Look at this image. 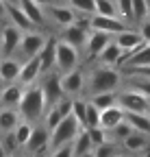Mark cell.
<instances>
[{
	"mask_svg": "<svg viewBox=\"0 0 150 157\" xmlns=\"http://www.w3.org/2000/svg\"><path fill=\"white\" fill-rule=\"evenodd\" d=\"M150 135H144V133H137V131H133L126 140L122 142V146L128 151V153H141L148 144H150V140H148Z\"/></svg>",
	"mask_w": 150,
	"mask_h": 157,
	"instance_id": "cell-27",
	"label": "cell"
},
{
	"mask_svg": "<svg viewBox=\"0 0 150 157\" xmlns=\"http://www.w3.org/2000/svg\"><path fill=\"white\" fill-rule=\"evenodd\" d=\"M72 151H74V157H79V155H85L89 151H93V144L89 140V135H87V129H81L79 135L74 137V142H72Z\"/></svg>",
	"mask_w": 150,
	"mask_h": 157,
	"instance_id": "cell-29",
	"label": "cell"
},
{
	"mask_svg": "<svg viewBox=\"0 0 150 157\" xmlns=\"http://www.w3.org/2000/svg\"><path fill=\"white\" fill-rule=\"evenodd\" d=\"M39 76H42V70H39V59H37V57H31V59H26V61H22L20 76H17V85H20V87L35 85Z\"/></svg>",
	"mask_w": 150,
	"mask_h": 157,
	"instance_id": "cell-15",
	"label": "cell"
},
{
	"mask_svg": "<svg viewBox=\"0 0 150 157\" xmlns=\"http://www.w3.org/2000/svg\"><path fill=\"white\" fill-rule=\"evenodd\" d=\"M54 48H57V37L48 35L44 48L39 50V55H37V59H39V70H42V74L54 70Z\"/></svg>",
	"mask_w": 150,
	"mask_h": 157,
	"instance_id": "cell-18",
	"label": "cell"
},
{
	"mask_svg": "<svg viewBox=\"0 0 150 157\" xmlns=\"http://www.w3.org/2000/svg\"><path fill=\"white\" fill-rule=\"evenodd\" d=\"M120 122H124V109L120 105H113V107L100 111V127L102 129L111 131V129H115Z\"/></svg>",
	"mask_w": 150,
	"mask_h": 157,
	"instance_id": "cell-23",
	"label": "cell"
},
{
	"mask_svg": "<svg viewBox=\"0 0 150 157\" xmlns=\"http://www.w3.org/2000/svg\"><path fill=\"white\" fill-rule=\"evenodd\" d=\"M118 15L128 24V20H133V0H115Z\"/></svg>",
	"mask_w": 150,
	"mask_h": 157,
	"instance_id": "cell-38",
	"label": "cell"
},
{
	"mask_svg": "<svg viewBox=\"0 0 150 157\" xmlns=\"http://www.w3.org/2000/svg\"><path fill=\"white\" fill-rule=\"evenodd\" d=\"M20 9L24 11V15L28 17V22L37 29V26H44L46 24V13H44V7L33 2V0H20Z\"/></svg>",
	"mask_w": 150,
	"mask_h": 157,
	"instance_id": "cell-19",
	"label": "cell"
},
{
	"mask_svg": "<svg viewBox=\"0 0 150 157\" xmlns=\"http://www.w3.org/2000/svg\"><path fill=\"white\" fill-rule=\"evenodd\" d=\"M7 20H9V24H13L15 29H20L22 33L26 31H33L35 26L28 22V17L24 15V11L20 9V5H7V11H5Z\"/></svg>",
	"mask_w": 150,
	"mask_h": 157,
	"instance_id": "cell-20",
	"label": "cell"
},
{
	"mask_svg": "<svg viewBox=\"0 0 150 157\" xmlns=\"http://www.w3.org/2000/svg\"><path fill=\"white\" fill-rule=\"evenodd\" d=\"M124 120L130 124L133 131L144 133V135H150V118H148V113H130V111H124Z\"/></svg>",
	"mask_w": 150,
	"mask_h": 157,
	"instance_id": "cell-25",
	"label": "cell"
},
{
	"mask_svg": "<svg viewBox=\"0 0 150 157\" xmlns=\"http://www.w3.org/2000/svg\"><path fill=\"white\" fill-rule=\"evenodd\" d=\"M79 157H93V151H89V153H85V155H79Z\"/></svg>",
	"mask_w": 150,
	"mask_h": 157,
	"instance_id": "cell-50",
	"label": "cell"
},
{
	"mask_svg": "<svg viewBox=\"0 0 150 157\" xmlns=\"http://www.w3.org/2000/svg\"><path fill=\"white\" fill-rule=\"evenodd\" d=\"M44 13H46V20H50V22L54 26H59V29H65V26L74 24V22H76V17H79L68 5H59V2L44 7Z\"/></svg>",
	"mask_w": 150,
	"mask_h": 157,
	"instance_id": "cell-10",
	"label": "cell"
},
{
	"mask_svg": "<svg viewBox=\"0 0 150 157\" xmlns=\"http://www.w3.org/2000/svg\"><path fill=\"white\" fill-rule=\"evenodd\" d=\"M133 90L141 92L148 101H150V76H137L135 81H133Z\"/></svg>",
	"mask_w": 150,
	"mask_h": 157,
	"instance_id": "cell-41",
	"label": "cell"
},
{
	"mask_svg": "<svg viewBox=\"0 0 150 157\" xmlns=\"http://www.w3.org/2000/svg\"><path fill=\"white\" fill-rule=\"evenodd\" d=\"M93 5H96V15H107V17H115L118 15L115 0H93Z\"/></svg>",
	"mask_w": 150,
	"mask_h": 157,
	"instance_id": "cell-34",
	"label": "cell"
},
{
	"mask_svg": "<svg viewBox=\"0 0 150 157\" xmlns=\"http://www.w3.org/2000/svg\"><path fill=\"white\" fill-rule=\"evenodd\" d=\"M83 127L74 120L72 116L63 118V120L54 127L50 131V140H48V151H54V148H59V146H65V144H72L74 142V137L79 135Z\"/></svg>",
	"mask_w": 150,
	"mask_h": 157,
	"instance_id": "cell-3",
	"label": "cell"
},
{
	"mask_svg": "<svg viewBox=\"0 0 150 157\" xmlns=\"http://www.w3.org/2000/svg\"><path fill=\"white\" fill-rule=\"evenodd\" d=\"M31 131H33V124L20 118V122H17V127L13 129L15 142H17V146H20V148H24V144L28 142V137H31Z\"/></svg>",
	"mask_w": 150,
	"mask_h": 157,
	"instance_id": "cell-30",
	"label": "cell"
},
{
	"mask_svg": "<svg viewBox=\"0 0 150 157\" xmlns=\"http://www.w3.org/2000/svg\"><path fill=\"white\" fill-rule=\"evenodd\" d=\"M85 113H87V98H72V118L76 120L81 127L85 124Z\"/></svg>",
	"mask_w": 150,
	"mask_h": 157,
	"instance_id": "cell-32",
	"label": "cell"
},
{
	"mask_svg": "<svg viewBox=\"0 0 150 157\" xmlns=\"http://www.w3.org/2000/svg\"><path fill=\"white\" fill-rule=\"evenodd\" d=\"M22 94H24V87H20L17 83H9L5 85V90L0 92V107H13L17 109L22 101Z\"/></svg>",
	"mask_w": 150,
	"mask_h": 157,
	"instance_id": "cell-22",
	"label": "cell"
},
{
	"mask_svg": "<svg viewBox=\"0 0 150 157\" xmlns=\"http://www.w3.org/2000/svg\"><path fill=\"white\" fill-rule=\"evenodd\" d=\"M113 42L122 48V50H137L141 48L146 42L141 39V35L135 31V29H124L122 33H115L113 35Z\"/></svg>",
	"mask_w": 150,
	"mask_h": 157,
	"instance_id": "cell-17",
	"label": "cell"
},
{
	"mask_svg": "<svg viewBox=\"0 0 150 157\" xmlns=\"http://www.w3.org/2000/svg\"><path fill=\"white\" fill-rule=\"evenodd\" d=\"M9 157H28V155H26V153H24V151L20 148V151H15V153H11Z\"/></svg>",
	"mask_w": 150,
	"mask_h": 157,
	"instance_id": "cell-45",
	"label": "cell"
},
{
	"mask_svg": "<svg viewBox=\"0 0 150 157\" xmlns=\"http://www.w3.org/2000/svg\"><path fill=\"white\" fill-rule=\"evenodd\" d=\"M148 9H150V0H133V20L144 22L148 17Z\"/></svg>",
	"mask_w": 150,
	"mask_h": 157,
	"instance_id": "cell-37",
	"label": "cell"
},
{
	"mask_svg": "<svg viewBox=\"0 0 150 157\" xmlns=\"http://www.w3.org/2000/svg\"><path fill=\"white\" fill-rule=\"evenodd\" d=\"M46 37H48V35H44V33H39V31H35V29L22 33L20 46H17V50H15V55L20 57V61H26V59L39 55V50H42L44 44H46Z\"/></svg>",
	"mask_w": 150,
	"mask_h": 157,
	"instance_id": "cell-5",
	"label": "cell"
},
{
	"mask_svg": "<svg viewBox=\"0 0 150 157\" xmlns=\"http://www.w3.org/2000/svg\"><path fill=\"white\" fill-rule=\"evenodd\" d=\"M148 20H150V9H148Z\"/></svg>",
	"mask_w": 150,
	"mask_h": 157,
	"instance_id": "cell-52",
	"label": "cell"
},
{
	"mask_svg": "<svg viewBox=\"0 0 150 157\" xmlns=\"http://www.w3.org/2000/svg\"><path fill=\"white\" fill-rule=\"evenodd\" d=\"M81 63V50H76L74 46L57 39V48H54V70L59 74L70 72L74 68H79Z\"/></svg>",
	"mask_w": 150,
	"mask_h": 157,
	"instance_id": "cell-4",
	"label": "cell"
},
{
	"mask_svg": "<svg viewBox=\"0 0 150 157\" xmlns=\"http://www.w3.org/2000/svg\"><path fill=\"white\" fill-rule=\"evenodd\" d=\"M122 85V72L118 68L109 66H96L89 72H85V94H102V92H118Z\"/></svg>",
	"mask_w": 150,
	"mask_h": 157,
	"instance_id": "cell-1",
	"label": "cell"
},
{
	"mask_svg": "<svg viewBox=\"0 0 150 157\" xmlns=\"http://www.w3.org/2000/svg\"><path fill=\"white\" fill-rule=\"evenodd\" d=\"M5 11H7V5L2 2V0H0V20H2V17H5Z\"/></svg>",
	"mask_w": 150,
	"mask_h": 157,
	"instance_id": "cell-46",
	"label": "cell"
},
{
	"mask_svg": "<svg viewBox=\"0 0 150 157\" xmlns=\"http://www.w3.org/2000/svg\"><path fill=\"white\" fill-rule=\"evenodd\" d=\"M148 118H150V111H148Z\"/></svg>",
	"mask_w": 150,
	"mask_h": 157,
	"instance_id": "cell-53",
	"label": "cell"
},
{
	"mask_svg": "<svg viewBox=\"0 0 150 157\" xmlns=\"http://www.w3.org/2000/svg\"><path fill=\"white\" fill-rule=\"evenodd\" d=\"M68 7L74 11V13H81V15H93L96 13V5L93 0H68Z\"/></svg>",
	"mask_w": 150,
	"mask_h": 157,
	"instance_id": "cell-31",
	"label": "cell"
},
{
	"mask_svg": "<svg viewBox=\"0 0 150 157\" xmlns=\"http://www.w3.org/2000/svg\"><path fill=\"white\" fill-rule=\"evenodd\" d=\"M0 142H2V148H5V153H7V157H9L11 153H15V151H20V146H17V142H15L13 131L7 133V135H0Z\"/></svg>",
	"mask_w": 150,
	"mask_h": 157,
	"instance_id": "cell-40",
	"label": "cell"
},
{
	"mask_svg": "<svg viewBox=\"0 0 150 157\" xmlns=\"http://www.w3.org/2000/svg\"><path fill=\"white\" fill-rule=\"evenodd\" d=\"M20 68H22V61L17 57H0V78H2L7 85L17 83Z\"/></svg>",
	"mask_w": 150,
	"mask_h": 157,
	"instance_id": "cell-16",
	"label": "cell"
},
{
	"mask_svg": "<svg viewBox=\"0 0 150 157\" xmlns=\"http://www.w3.org/2000/svg\"><path fill=\"white\" fill-rule=\"evenodd\" d=\"M120 57H122V48L111 39V42L102 48V52L96 57L100 66H109V68H120Z\"/></svg>",
	"mask_w": 150,
	"mask_h": 157,
	"instance_id": "cell-21",
	"label": "cell"
},
{
	"mask_svg": "<svg viewBox=\"0 0 150 157\" xmlns=\"http://www.w3.org/2000/svg\"><path fill=\"white\" fill-rule=\"evenodd\" d=\"M93 127H100V109H96V107L87 101V113H85L83 129H93Z\"/></svg>",
	"mask_w": 150,
	"mask_h": 157,
	"instance_id": "cell-36",
	"label": "cell"
},
{
	"mask_svg": "<svg viewBox=\"0 0 150 157\" xmlns=\"http://www.w3.org/2000/svg\"><path fill=\"white\" fill-rule=\"evenodd\" d=\"M115 155H118V146L113 142H104L93 148V157H115Z\"/></svg>",
	"mask_w": 150,
	"mask_h": 157,
	"instance_id": "cell-39",
	"label": "cell"
},
{
	"mask_svg": "<svg viewBox=\"0 0 150 157\" xmlns=\"http://www.w3.org/2000/svg\"><path fill=\"white\" fill-rule=\"evenodd\" d=\"M0 157H7V153H5V148H2V142H0Z\"/></svg>",
	"mask_w": 150,
	"mask_h": 157,
	"instance_id": "cell-49",
	"label": "cell"
},
{
	"mask_svg": "<svg viewBox=\"0 0 150 157\" xmlns=\"http://www.w3.org/2000/svg\"><path fill=\"white\" fill-rule=\"evenodd\" d=\"M48 140H50V131L44 127V122H37V124H33L31 137H28V142L24 144L22 151H24L26 155L46 153V151H48Z\"/></svg>",
	"mask_w": 150,
	"mask_h": 157,
	"instance_id": "cell-11",
	"label": "cell"
},
{
	"mask_svg": "<svg viewBox=\"0 0 150 157\" xmlns=\"http://www.w3.org/2000/svg\"><path fill=\"white\" fill-rule=\"evenodd\" d=\"M87 135H89V140L93 144V148L104 144V142H111V137H109V131L102 129V127H93V129H87Z\"/></svg>",
	"mask_w": 150,
	"mask_h": 157,
	"instance_id": "cell-35",
	"label": "cell"
},
{
	"mask_svg": "<svg viewBox=\"0 0 150 157\" xmlns=\"http://www.w3.org/2000/svg\"><path fill=\"white\" fill-rule=\"evenodd\" d=\"M5 5H20V0H2Z\"/></svg>",
	"mask_w": 150,
	"mask_h": 157,
	"instance_id": "cell-47",
	"label": "cell"
},
{
	"mask_svg": "<svg viewBox=\"0 0 150 157\" xmlns=\"http://www.w3.org/2000/svg\"><path fill=\"white\" fill-rule=\"evenodd\" d=\"M5 85H7V83L2 81V78H0V92H2V90H5Z\"/></svg>",
	"mask_w": 150,
	"mask_h": 157,
	"instance_id": "cell-51",
	"label": "cell"
},
{
	"mask_svg": "<svg viewBox=\"0 0 150 157\" xmlns=\"http://www.w3.org/2000/svg\"><path fill=\"white\" fill-rule=\"evenodd\" d=\"M33 2L42 5V7H48V5H54V2H57V0H33Z\"/></svg>",
	"mask_w": 150,
	"mask_h": 157,
	"instance_id": "cell-44",
	"label": "cell"
},
{
	"mask_svg": "<svg viewBox=\"0 0 150 157\" xmlns=\"http://www.w3.org/2000/svg\"><path fill=\"white\" fill-rule=\"evenodd\" d=\"M89 31H91V29H89V17H87V20L76 17V22H74V24L61 29V37H57V39H61V42L74 46L76 50H83V46H85V42H87Z\"/></svg>",
	"mask_w": 150,
	"mask_h": 157,
	"instance_id": "cell-6",
	"label": "cell"
},
{
	"mask_svg": "<svg viewBox=\"0 0 150 157\" xmlns=\"http://www.w3.org/2000/svg\"><path fill=\"white\" fill-rule=\"evenodd\" d=\"M118 105L124 111L130 113H148L150 111V101L137 90H118Z\"/></svg>",
	"mask_w": 150,
	"mask_h": 157,
	"instance_id": "cell-7",
	"label": "cell"
},
{
	"mask_svg": "<svg viewBox=\"0 0 150 157\" xmlns=\"http://www.w3.org/2000/svg\"><path fill=\"white\" fill-rule=\"evenodd\" d=\"M48 157H74V151H72V144H65V146H59L48 153Z\"/></svg>",
	"mask_w": 150,
	"mask_h": 157,
	"instance_id": "cell-42",
	"label": "cell"
},
{
	"mask_svg": "<svg viewBox=\"0 0 150 157\" xmlns=\"http://www.w3.org/2000/svg\"><path fill=\"white\" fill-rule=\"evenodd\" d=\"M22 31L13 24H5L0 29V57H15V50L20 46Z\"/></svg>",
	"mask_w": 150,
	"mask_h": 157,
	"instance_id": "cell-12",
	"label": "cell"
},
{
	"mask_svg": "<svg viewBox=\"0 0 150 157\" xmlns=\"http://www.w3.org/2000/svg\"><path fill=\"white\" fill-rule=\"evenodd\" d=\"M124 68H150V44H144L141 48H137L124 63Z\"/></svg>",
	"mask_w": 150,
	"mask_h": 157,
	"instance_id": "cell-26",
	"label": "cell"
},
{
	"mask_svg": "<svg viewBox=\"0 0 150 157\" xmlns=\"http://www.w3.org/2000/svg\"><path fill=\"white\" fill-rule=\"evenodd\" d=\"M17 122H20V113H17V109L13 107H0V135H7L11 133Z\"/></svg>",
	"mask_w": 150,
	"mask_h": 157,
	"instance_id": "cell-24",
	"label": "cell"
},
{
	"mask_svg": "<svg viewBox=\"0 0 150 157\" xmlns=\"http://www.w3.org/2000/svg\"><path fill=\"white\" fill-rule=\"evenodd\" d=\"M42 92H44V98H46V105H54L59 103L63 96V90H61V74L57 70H50L46 74H42V83H39Z\"/></svg>",
	"mask_w": 150,
	"mask_h": 157,
	"instance_id": "cell-9",
	"label": "cell"
},
{
	"mask_svg": "<svg viewBox=\"0 0 150 157\" xmlns=\"http://www.w3.org/2000/svg\"><path fill=\"white\" fill-rule=\"evenodd\" d=\"M130 133H133V129H130V124L124 120V122H120L115 129L109 131V137H111V142H113V144H122Z\"/></svg>",
	"mask_w": 150,
	"mask_h": 157,
	"instance_id": "cell-33",
	"label": "cell"
},
{
	"mask_svg": "<svg viewBox=\"0 0 150 157\" xmlns=\"http://www.w3.org/2000/svg\"><path fill=\"white\" fill-rule=\"evenodd\" d=\"M87 101L96 107V109H109V107H113V105H118V92H102V94H93V96H89Z\"/></svg>",
	"mask_w": 150,
	"mask_h": 157,
	"instance_id": "cell-28",
	"label": "cell"
},
{
	"mask_svg": "<svg viewBox=\"0 0 150 157\" xmlns=\"http://www.w3.org/2000/svg\"><path fill=\"white\" fill-rule=\"evenodd\" d=\"M46 109H48V105H46V98H44V92H42L39 83L24 87L22 101L17 105V113H20L22 120H26L31 124H37V122L44 120Z\"/></svg>",
	"mask_w": 150,
	"mask_h": 157,
	"instance_id": "cell-2",
	"label": "cell"
},
{
	"mask_svg": "<svg viewBox=\"0 0 150 157\" xmlns=\"http://www.w3.org/2000/svg\"><path fill=\"white\" fill-rule=\"evenodd\" d=\"M89 29L91 31H100V33H109V35H115L122 33L124 29H128V24L124 22L122 17H107V15H89Z\"/></svg>",
	"mask_w": 150,
	"mask_h": 157,
	"instance_id": "cell-13",
	"label": "cell"
},
{
	"mask_svg": "<svg viewBox=\"0 0 150 157\" xmlns=\"http://www.w3.org/2000/svg\"><path fill=\"white\" fill-rule=\"evenodd\" d=\"M28 157H48L46 153H35V155H28Z\"/></svg>",
	"mask_w": 150,
	"mask_h": 157,
	"instance_id": "cell-48",
	"label": "cell"
},
{
	"mask_svg": "<svg viewBox=\"0 0 150 157\" xmlns=\"http://www.w3.org/2000/svg\"><path fill=\"white\" fill-rule=\"evenodd\" d=\"M61 90L65 98H81L85 92V72L83 68H74L61 74Z\"/></svg>",
	"mask_w": 150,
	"mask_h": 157,
	"instance_id": "cell-8",
	"label": "cell"
},
{
	"mask_svg": "<svg viewBox=\"0 0 150 157\" xmlns=\"http://www.w3.org/2000/svg\"><path fill=\"white\" fill-rule=\"evenodd\" d=\"M137 33L141 35V39L146 44H150V20L146 17L144 22H139V29H137Z\"/></svg>",
	"mask_w": 150,
	"mask_h": 157,
	"instance_id": "cell-43",
	"label": "cell"
},
{
	"mask_svg": "<svg viewBox=\"0 0 150 157\" xmlns=\"http://www.w3.org/2000/svg\"><path fill=\"white\" fill-rule=\"evenodd\" d=\"M118 157H124V155H118Z\"/></svg>",
	"mask_w": 150,
	"mask_h": 157,
	"instance_id": "cell-54",
	"label": "cell"
},
{
	"mask_svg": "<svg viewBox=\"0 0 150 157\" xmlns=\"http://www.w3.org/2000/svg\"><path fill=\"white\" fill-rule=\"evenodd\" d=\"M113 39V35H109V33H100V31H89V35H87V42H85V46H83V50H85V55H87V59H96L100 52H102V48Z\"/></svg>",
	"mask_w": 150,
	"mask_h": 157,
	"instance_id": "cell-14",
	"label": "cell"
}]
</instances>
